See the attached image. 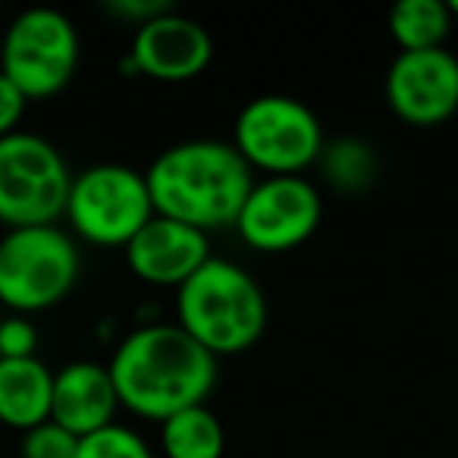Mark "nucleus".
<instances>
[{"label": "nucleus", "instance_id": "aec40b11", "mask_svg": "<svg viewBox=\"0 0 458 458\" xmlns=\"http://www.w3.org/2000/svg\"><path fill=\"white\" fill-rule=\"evenodd\" d=\"M38 330L26 314H10L0 320V358H35Z\"/></svg>", "mask_w": 458, "mask_h": 458}, {"label": "nucleus", "instance_id": "4468645a", "mask_svg": "<svg viewBox=\"0 0 458 458\" xmlns=\"http://www.w3.org/2000/svg\"><path fill=\"white\" fill-rule=\"evenodd\" d=\"M54 370L35 358H0V424L26 433L51 420Z\"/></svg>", "mask_w": 458, "mask_h": 458}, {"label": "nucleus", "instance_id": "2eb2a0df", "mask_svg": "<svg viewBox=\"0 0 458 458\" xmlns=\"http://www.w3.org/2000/svg\"><path fill=\"white\" fill-rule=\"evenodd\" d=\"M164 458H223L226 430L208 405H191L160 424Z\"/></svg>", "mask_w": 458, "mask_h": 458}, {"label": "nucleus", "instance_id": "5701e85b", "mask_svg": "<svg viewBox=\"0 0 458 458\" xmlns=\"http://www.w3.org/2000/svg\"><path fill=\"white\" fill-rule=\"evenodd\" d=\"M449 10H452V16H458V0H452V4H449Z\"/></svg>", "mask_w": 458, "mask_h": 458}, {"label": "nucleus", "instance_id": "f03ea898", "mask_svg": "<svg viewBox=\"0 0 458 458\" xmlns=\"http://www.w3.org/2000/svg\"><path fill=\"white\" fill-rule=\"evenodd\" d=\"M154 210L201 233L236 226L255 189V170L233 141L189 139L170 145L145 170Z\"/></svg>", "mask_w": 458, "mask_h": 458}, {"label": "nucleus", "instance_id": "7ed1b4c3", "mask_svg": "<svg viewBox=\"0 0 458 458\" xmlns=\"http://www.w3.org/2000/svg\"><path fill=\"white\" fill-rule=\"evenodd\" d=\"M176 324L214 358L249 352L267 327L258 280L229 258H210L176 289Z\"/></svg>", "mask_w": 458, "mask_h": 458}, {"label": "nucleus", "instance_id": "9b49d317", "mask_svg": "<svg viewBox=\"0 0 458 458\" xmlns=\"http://www.w3.org/2000/svg\"><path fill=\"white\" fill-rule=\"evenodd\" d=\"M214 60V38L191 16L176 13V7L160 13L132 32V47L126 54V70L132 76H148L154 82H191Z\"/></svg>", "mask_w": 458, "mask_h": 458}, {"label": "nucleus", "instance_id": "dca6fc26", "mask_svg": "<svg viewBox=\"0 0 458 458\" xmlns=\"http://www.w3.org/2000/svg\"><path fill=\"white\" fill-rule=\"evenodd\" d=\"M452 29L449 4L439 0H402L389 10V35L399 51H433L443 47Z\"/></svg>", "mask_w": 458, "mask_h": 458}, {"label": "nucleus", "instance_id": "a211bd4d", "mask_svg": "<svg viewBox=\"0 0 458 458\" xmlns=\"http://www.w3.org/2000/svg\"><path fill=\"white\" fill-rule=\"evenodd\" d=\"M76 458H154V449L139 430L123 424L101 427L91 437L79 439Z\"/></svg>", "mask_w": 458, "mask_h": 458}, {"label": "nucleus", "instance_id": "f8f14e48", "mask_svg": "<svg viewBox=\"0 0 458 458\" xmlns=\"http://www.w3.org/2000/svg\"><path fill=\"white\" fill-rule=\"evenodd\" d=\"M123 255L141 283L160 289H179L214 258L208 233L160 214H154L148 226H141V233L123 249Z\"/></svg>", "mask_w": 458, "mask_h": 458}, {"label": "nucleus", "instance_id": "1a4fd4ad", "mask_svg": "<svg viewBox=\"0 0 458 458\" xmlns=\"http://www.w3.org/2000/svg\"><path fill=\"white\" fill-rule=\"evenodd\" d=\"M324 220V198L305 176H264L255 182L236 233L249 249L280 255L305 245Z\"/></svg>", "mask_w": 458, "mask_h": 458}, {"label": "nucleus", "instance_id": "f3484780", "mask_svg": "<svg viewBox=\"0 0 458 458\" xmlns=\"http://www.w3.org/2000/svg\"><path fill=\"white\" fill-rule=\"evenodd\" d=\"M318 164L324 166L330 182H336L339 189H361L370 179V173H374L370 148L355 139H343V141H336V145L324 148Z\"/></svg>", "mask_w": 458, "mask_h": 458}, {"label": "nucleus", "instance_id": "6e6552de", "mask_svg": "<svg viewBox=\"0 0 458 458\" xmlns=\"http://www.w3.org/2000/svg\"><path fill=\"white\" fill-rule=\"evenodd\" d=\"M79 70V32L54 7H29L10 20L0 38V72L29 98L47 101Z\"/></svg>", "mask_w": 458, "mask_h": 458}, {"label": "nucleus", "instance_id": "0eeeda50", "mask_svg": "<svg viewBox=\"0 0 458 458\" xmlns=\"http://www.w3.org/2000/svg\"><path fill=\"white\" fill-rule=\"evenodd\" d=\"M157 214L145 173L126 164L85 166L72 179L64 220L79 239L101 249H126Z\"/></svg>", "mask_w": 458, "mask_h": 458}, {"label": "nucleus", "instance_id": "423d86ee", "mask_svg": "<svg viewBox=\"0 0 458 458\" xmlns=\"http://www.w3.org/2000/svg\"><path fill=\"white\" fill-rule=\"evenodd\" d=\"M233 145L251 170L267 176H301L327 148L324 126L293 95L251 98L233 123Z\"/></svg>", "mask_w": 458, "mask_h": 458}, {"label": "nucleus", "instance_id": "39448f33", "mask_svg": "<svg viewBox=\"0 0 458 458\" xmlns=\"http://www.w3.org/2000/svg\"><path fill=\"white\" fill-rule=\"evenodd\" d=\"M72 179L64 151L45 135L20 129L0 139V223L7 229L57 226Z\"/></svg>", "mask_w": 458, "mask_h": 458}, {"label": "nucleus", "instance_id": "ddd939ff", "mask_svg": "<svg viewBox=\"0 0 458 458\" xmlns=\"http://www.w3.org/2000/svg\"><path fill=\"white\" fill-rule=\"evenodd\" d=\"M116 408H120V395L107 364L70 361L54 370L51 420L66 427L72 437L82 439L101 427L116 424Z\"/></svg>", "mask_w": 458, "mask_h": 458}, {"label": "nucleus", "instance_id": "4be33fe9", "mask_svg": "<svg viewBox=\"0 0 458 458\" xmlns=\"http://www.w3.org/2000/svg\"><path fill=\"white\" fill-rule=\"evenodd\" d=\"M166 10H173V4H166V0H110L107 4V13L123 22H129L132 29L157 20V16L166 13Z\"/></svg>", "mask_w": 458, "mask_h": 458}, {"label": "nucleus", "instance_id": "20e7f679", "mask_svg": "<svg viewBox=\"0 0 458 458\" xmlns=\"http://www.w3.org/2000/svg\"><path fill=\"white\" fill-rule=\"evenodd\" d=\"M82 270L72 233L22 226L0 236V305L10 314H38L72 293Z\"/></svg>", "mask_w": 458, "mask_h": 458}, {"label": "nucleus", "instance_id": "9d476101", "mask_svg": "<svg viewBox=\"0 0 458 458\" xmlns=\"http://www.w3.org/2000/svg\"><path fill=\"white\" fill-rule=\"evenodd\" d=\"M386 104L411 126H439L458 110V57L445 47L399 51L386 70Z\"/></svg>", "mask_w": 458, "mask_h": 458}, {"label": "nucleus", "instance_id": "6ab92c4d", "mask_svg": "<svg viewBox=\"0 0 458 458\" xmlns=\"http://www.w3.org/2000/svg\"><path fill=\"white\" fill-rule=\"evenodd\" d=\"M79 437H72L57 420L32 427L20 437V458H76Z\"/></svg>", "mask_w": 458, "mask_h": 458}, {"label": "nucleus", "instance_id": "412c9836", "mask_svg": "<svg viewBox=\"0 0 458 458\" xmlns=\"http://www.w3.org/2000/svg\"><path fill=\"white\" fill-rule=\"evenodd\" d=\"M26 107H29V98L22 95L4 72H0V139L20 132V123H22V116H26Z\"/></svg>", "mask_w": 458, "mask_h": 458}, {"label": "nucleus", "instance_id": "f257e3e1", "mask_svg": "<svg viewBox=\"0 0 458 458\" xmlns=\"http://www.w3.org/2000/svg\"><path fill=\"white\" fill-rule=\"evenodd\" d=\"M107 368L120 405L164 424L176 411L208 402L216 386L220 358L179 324H141L120 339Z\"/></svg>", "mask_w": 458, "mask_h": 458}]
</instances>
